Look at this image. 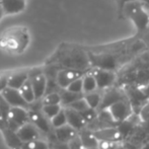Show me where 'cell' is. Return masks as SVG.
Here are the masks:
<instances>
[{
	"instance_id": "obj_9",
	"label": "cell",
	"mask_w": 149,
	"mask_h": 149,
	"mask_svg": "<svg viewBox=\"0 0 149 149\" xmlns=\"http://www.w3.org/2000/svg\"><path fill=\"white\" fill-rule=\"evenodd\" d=\"M92 131L98 141L119 142L123 137L121 129L116 127H102Z\"/></svg>"
},
{
	"instance_id": "obj_4",
	"label": "cell",
	"mask_w": 149,
	"mask_h": 149,
	"mask_svg": "<svg viewBox=\"0 0 149 149\" xmlns=\"http://www.w3.org/2000/svg\"><path fill=\"white\" fill-rule=\"evenodd\" d=\"M122 19H130L135 26V35L142 39L149 31V5L145 1H132L125 5Z\"/></svg>"
},
{
	"instance_id": "obj_32",
	"label": "cell",
	"mask_w": 149,
	"mask_h": 149,
	"mask_svg": "<svg viewBox=\"0 0 149 149\" xmlns=\"http://www.w3.org/2000/svg\"><path fill=\"white\" fill-rule=\"evenodd\" d=\"M115 2L117 6V15L120 19H122V14H123V10L125 5L128 3V2H132V1H138V0H113ZM139 1H145L147 2L148 0H139Z\"/></svg>"
},
{
	"instance_id": "obj_41",
	"label": "cell",
	"mask_w": 149,
	"mask_h": 149,
	"mask_svg": "<svg viewBox=\"0 0 149 149\" xmlns=\"http://www.w3.org/2000/svg\"><path fill=\"white\" fill-rule=\"evenodd\" d=\"M147 3H148V5H149V0H148V1H147Z\"/></svg>"
},
{
	"instance_id": "obj_35",
	"label": "cell",
	"mask_w": 149,
	"mask_h": 149,
	"mask_svg": "<svg viewBox=\"0 0 149 149\" xmlns=\"http://www.w3.org/2000/svg\"><path fill=\"white\" fill-rule=\"evenodd\" d=\"M118 142L110 141H98L100 149H118Z\"/></svg>"
},
{
	"instance_id": "obj_18",
	"label": "cell",
	"mask_w": 149,
	"mask_h": 149,
	"mask_svg": "<svg viewBox=\"0 0 149 149\" xmlns=\"http://www.w3.org/2000/svg\"><path fill=\"white\" fill-rule=\"evenodd\" d=\"M3 133L4 139L5 142L10 148L12 149H22L24 141L20 139V137L18 136L17 132L13 131V130L9 129V128H5L4 130H2Z\"/></svg>"
},
{
	"instance_id": "obj_42",
	"label": "cell",
	"mask_w": 149,
	"mask_h": 149,
	"mask_svg": "<svg viewBox=\"0 0 149 149\" xmlns=\"http://www.w3.org/2000/svg\"><path fill=\"white\" fill-rule=\"evenodd\" d=\"M0 1H1V0H0Z\"/></svg>"
},
{
	"instance_id": "obj_25",
	"label": "cell",
	"mask_w": 149,
	"mask_h": 149,
	"mask_svg": "<svg viewBox=\"0 0 149 149\" xmlns=\"http://www.w3.org/2000/svg\"><path fill=\"white\" fill-rule=\"evenodd\" d=\"M19 90H20V92H22L24 98L29 102V104H31V102H33L36 100L35 92H33V86H31V83L30 79H29V80L26 81L24 85H22V88H20Z\"/></svg>"
},
{
	"instance_id": "obj_33",
	"label": "cell",
	"mask_w": 149,
	"mask_h": 149,
	"mask_svg": "<svg viewBox=\"0 0 149 149\" xmlns=\"http://www.w3.org/2000/svg\"><path fill=\"white\" fill-rule=\"evenodd\" d=\"M68 144L71 149H84L82 141H81L80 137H79V134H77L74 138H72V139L68 142Z\"/></svg>"
},
{
	"instance_id": "obj_17",
	"label": "cell",
	"mask_w": 149,
	"mask_h": 149,
	"mask_svg": "<svg viewBox=\"0 0 149 149\" xmlns=\"http://www.w3.org/2000/svg\"><path fill=\"white\" fill-rule=\"evenodd\" d=\"M0 5L4 14H14L22 11L26 7L24 0H1Z\"/></svg>"
},
{
	"instance_id": "obj_6",
	"label": "cell",
	"mask_w": 149,
	"mask_h": 149,
	"mask_svg": "<svg viewBox=\"0 0 149 149\" xmlns=\"http://www.w3.org/2000/svg\"><path fill=\"white\" fill-rule=\"evenodd\" d=\"M115 123H122L132 116V104L127 97H124L114 102L107 109Z\"/></svg>"
},
{
	"instance_id": "obj_38",
	"label": "cell",
	"mask_w": 149,
	"mask_h": 149,
	"mask_svg": "<svg viewBox=\"0 0 149 149\" xmlns=\"http://www.w3.org/2000/svg\"><path fill=\"white\" fill-rule=\"evenodd\" d=\"M6 128V125H5V122L3 120V117H2V114H1V111H0V130H4Z\"/></svg>"
},
{
	"instance_id": "obj_22",
	"label": "cell",
	"mask_w": 149,
	"mask_h": 149,
	"mask_svg": "<svg viewBox=\"0 0 149 149\" xmlns=\"http://www.w3.org/2000/svg\"><path fill=\"white\" fill-rule=\"evenodd\" d=\"M97 83H96L95 77L91 70L86 72L83 75V92L84 93H89V92L97 90Z\"/></svg>"
},
{
	"instance_id": "obj_20",
	"label": "cell",
	"mask_w": 149,
	"mask_h": 149,
	"mask_svg": "<svg viewBox=\"0 0 149 149\" xmlns=\"http://www.w3.org/2000/svg\"><path fill=\"white\" fill-rule=\"evenodd\" d=\"M78 134H79V137H80L81 141H82L84 148L98 145V140L96 139V137L94 136L92 130L84 128V129L80 130V131L78 132Z\"/></svg>"
},
{
	"instance_id": "obj_14",
	"label": "cell",
	"mask_w": 149,
	"mask_h": 149,
	"mask_svg": "<svg viewBox=\"0 0 149 149\" xmlns=\"http://www.w3.org/2000/svg\"><path fill=\"white\" fill-rule=\"evenodd\" d=\"M53 134L56 141L67 142L68 143L72 138H74L78 134V131L73 127H71L69 124H66L64 126L55 128L53 130Z\"/></svg>"
},
{
	"instance_id": "obj_34",
	"label": "cell",
	"mask_w": 149,
	"mask_h": 149,
	"mask_svg": "<svg viewBox=\"0 0 149 149\" xmlns=\"http://www.w3.org/2000/svg\"><path fill=\"white\" fill-rule=\"evenodd\" d=\"M10 74H11V73H9V72L0 73V93L8 86V81H9Z\"/></svg>"
},
{
	"instance_id": "obj_27",
	"label": "cell",
	"mask_w": 149,
	"mask_h": 149,
	"mask_svg": "<svg viewBox=\"0 0 149 149\" xmlns=\"http://www.w3.org/2000/svg\"><path fill=\"white\" fill-rule=\"evenodd\" d=\"M43 104H61V95L59 92H51L45 94L41 98Z\"/></svg>"
},
{
	"instance_id": "obj_16",
	"label": "cell",
	"mask_w": 149,
	"mask_h": 149,
	"mask_svg": "<svg viewBox=\"0 0 149 149\" xmlns=\"http://www.w3.org/2000/svg\"><path fill=\"white\" fill-rule=\"evenodd\" d=\"M31 86H33V92H35L36 100H41L46 93V88H47V78L45 74L41 73L39 75L30 78Z\"/></svg>"
},
{
	"instance_id": "obj_2",
	"label": "cell",
	"mask_w": 149,
	"mask_h": 149,
	"mask_svg": "<svg viewBox=\"0 0 149 149\" xmlns=\"http://www.w3.org/2000/svg\"><path fill=\"white\" fill-rule=\"evenodd\" d=\"M47 64H55L60 68L74 69L83 72H88L92 68L85 48L71 44H62L47 61Z\"/></svg>"
},
{
	"instance_id": "obj_11",
	"label": "cell",
	"mask_w": 149,
	"mask_h": 149,
	"mask_svg": "<svg viewBox=\"0 0 149 149\" xmlns=\"http://www.w3.org/2000/svg\"><path fill=\"white\" fill-rule=\"evenodd\" d=\"M85 73L86 72L74 70V69L61 68L57 74V82L61 88H67L72 81H74L79 77H82Z\"/></svg>"
},
{
	"instance_id": "obj_3",
	"label": "cell",
	"mask_w": 149,
	"mask_h": 149,
	"mask_svg": "<svg viewBox=\"0 0 149 149\" xmlns=\"http://www.w3.org/2000/svg\"><path fill=\"white\" fill-rule=\"evenodd\" d=\"M138 87L149 83V49H146L117 72V82Z\"/></svg>"
},
{
	"instance_id": "obj_29",
	"label": "cell",
	"mask_w": 149,
	"mask_h": 149,
	"mask_svg": "<svg viewBox=\"0 0 149 149\" xmlns=\"http://www.w3.org/2000/svg\"><path fill=\"white\" fill-rule=\"evenodd\" d=\"M12 107L9 104V102L5 100L2 93H0V111H1V114H2V117H3V120L5 122V125L7 123V120H8V117H9V113H10V110H11Z\"/></svg>"
},
{
	"instance_id": "obj_13",
	"label": "cell",
	"mask_w": 149,
	"mask_h": 149,
	"mask_svg": "<svg viewBox=\"0 0 149 149\" xmlns=\"http://www.w3.org/2000/svg\"><path fill=\"white\" fill-rule=\"evenodd\" d=\"M17 134L20 137V139L24 142H29L33 141L36 139H40V138H43V132L39 129L36 125H33L31 122H28L26 124L22 125L19 129L17 130Z\"/></svg>"
},
{
	"instance_id": "obj_12",
	"label": "cell",
	"mask_w": 149,
	"mask_h": 149,
	"mask_svg": "<svg viewBox=\"0 0 149 149\" xmlns=\"http://www.w3.org/2000/svg\"><path fill=\"white\" fill-rule=\"evenodd\" d=\"M66 113V117H67V123L73 127L74 129H76L77 131H80V130L84 129L88 123L87 121L84 119V117L82 116L80 112L74 110V109L70 108V107H63Z\"/></svg>"
},
{
	"instance_id": "obj_15",
	"label": "cell",
	"mask_w": 149,
	"mask_h": 149,
	"mask_svg": "<svg viewBox=\"0 0 149 149\" xmlns=\"http://www.w3.org/2000/svg\"><path fill=\"white\" fill-rule=\"evenodd\" d=\"M124 97H126V96L124 95V92H122L119 88H112V87L107 88L106 92H104V95H102V104H100L98 109L104 110V109H107L109 106H111L112 104L118 102V100H122V98H124Z\"/></svg>"
},
{
	"instance_id": "obj_5",
	"label": "cell",
	"mask_w": 149,
	"mask_h": 149,
	"mask_svg": "<svg viewBox=\"0 0 149 149\" xmlns=\"http://www.w3.org/2000/svg\"><path fill=\"white\" fill-rule=\"evenodd\" d=\"M30 43L29 31L24 26L7 29L0 37V48L11 54H19L24 51Z\"/></svg>"
},
{
	"instance_id": "obj_37",
	"label": "cell",
	"mask_w": 149,
	"mask_h": 149,
	"mask_svg": "<svg viewBox=\"0 0 149 149\" xmlns=\"http://www.w3.org/2000/svg\"><path fill=\"white\" fill-rule=\"evenodd\" d=\"M141 117L144 121L149 122V104H147L143 109H142Z\"/></svg>"
},
{
	"instance_id": "obj_31",
	"label": "cell",
	"mask_w": 149,
	"mask_h": 149,
	"mask_svg": "<svg viewBox=\"0 0 149 149\" xmlns=\"http://www.w3.org/2000/svg\"><path fill=\"white\" fill-rule=\"evenodd\" d=\"M67 89L70 90V91L76 92V93H84L83 92V76L72 81L69 84V86L67 87Z\"/></svg>"
},
{
	"instance_id": "obj_1",
	"label": "cell",
	"mask_w": 149,
	"mask_h": 149,
	"mask_svg": "<svg viewBox=\"0 0 149 149\" xmlns=\"http://www.w3.org/2000/svg\"><path fill=\"white\" fill-rule=\"evenodd\" d=\"M84 48L88 54L92 68L109 69L116 72L148 49L146 44L136 35L104 45Z\"/></svg>"
},
{
	"instance_id": "obj_39",
	"label": "cell",
	"mask_w": 149,
	"mask_h": 149,
	"mask_svg": "<svg viewBox=\"0 0 149 149\" xmlns=\"http://www.w3.org/2000/svg\"><path fill=\"white\" fill-rule=\"evenodd\" d=\"M84 149H100V147H98V145H97V146H92V147H87Z\"/></svg>"
},
{
	"instance_id": "obj_23",
	"label": "cell",
	"mask_w": 149,
	"mask_h": 149,
	"mask_svg": "<svg viewBox=\"0 0 149 149\" xmlns=\"http://www.w3.org/2000/svg\"><path fill=\"white\" fill-rule=\"evenodd\" d=\"M102 95L104 94L102 92H98L97 90H95V91L89 92V93H84V98L86 100L87 104H89L90 108L97 110L100 108V104H102Z\"/></svg>"
},
{
	"instance_id": "obj_19",
	"label": "cell",
	"mask_w": 149,
	"mask_h": 149,
	"mask_svg": "<svg viewBox=\"0 0 149 149\" xmlns=\"http://www.w3.org/2000/svg\"><path fill=\"white\" fill-rule=\"evenodd\" d=\"M29 80V70L16 71L10 74L8 86L15 89H20L22 86Z\"/></svg>"
},
{
	"instance_id": "obj_30",
	"label": "cell",
	"mask_w": 149,
	"mask_h": 149,
	"mask_svg": "<svg viewBox=\"0 0 149 149\" xmlns=\"http://www.w3.org/2000/svg\"><path fill=\"white\" fill-rule=\"evenodd\" d=\"M68 107H70V108L74 109V110L78 111V112H80V113L84 112V111L88 110V109L90 108L89 104H87L86 100L84 98V96H83V97H81V98H79V100H75L74 102H72V104H71L70 106H68Z\"/></svg>"
},
{
	"instance_id": "obj_10",
	"label": "cell",
	"mask_w": 149,
	"mask_h": 149,
	"mask_svg": "<svg viewBox=\"0 0 149 149\" xmlns=\"http://www.w3.org/2000/svg\"><path fill=\"white\" fill-rule=\"evenodd\" d=\"M1 93L11 107H20L24 109H29L30 107V104L24 98L19 89L7 86Z\"/></svg>"
},
{
	"instance_id": "obj_7",
	"label": "cell",
	"mask_w": 149,
	"mask_h": 149,
	"mask_svg": "<svg viewBox=\"0 0 149 149\" xmlns=\"http://www.w3.org/2000/svg\"><path fill=\"white\" fill-rule=\"evenodd\" d=\"M30 122V115H29V110L20 107H12L9 113L7 123H6V128L17 131L22 125Z\"/></svg>"
},
{
	"instance_id": "obj_24",
	"label": "cell",
	"mask_w": 149,
	"mask_h": 149,
	"mask_svg": "<svg viewBox=\"0 0 149 149\" xmlns=\"http://www.w3.org/2000/svg\"><path fill=\"white\" fill-rule=\"evenodd\" d=\"M22 149H51V146L44 138H40L33 141L24 142Z\"/></svg>"
},
{
	"instance_id": "obj_21",
	"label": "cell",
	"mask_w": 149,
	"mask_h": 149,
	"mask_svg": "<svg viewBox=\"0 0 149 149\" xmlns=\"http://www.w3.org/2000/svg\"><path fill=\"white\" fill-rule=\"evenodd\" d=\"M60 95H61V104H62V107H68L72 102H74L75 100L83 97L84 93H76V92L70 91V90H68L67 88H62L60 90Z\"/></svg>"
},
{
	"instance_id": "obj_40",
	"label": "cell",
	"mask_w": 149,
	"mask_h": 149,
	"mask_svg": "<svg viewBox=\"0 0 149 149\" xmlns=\"http://www.w3.org/2000/svg\"><path fill=\"white\" fill-rule=\"evenodd\" d=\"M2 12H3V10H2V7H1V5H0V17H1V14H2Z\"/></svg>"
},
{
	"instance_id": "obj_28",
	"label": "cell",
	"mask_w": 149,
	"mask_h": 149,
	"mask_svg": "<svg viewBox=\"0 0 149 149\" xmlns=\"http://www.w3.org/2000/svg\"><path fill=\"white\" fill-rule=\"evenodd\" d=\"M51 124H52V127H53V129L68 124V123H67V117H66V113H65L64 108H63L62 110H61L60 112L51 120Z\"/></svg>"
},
{
	"instance_id": "obj_36",
	"label": "cell",
	"mask_w": 149,
	"mask_h": 149,
	"mask_svg": "<svg viewBox=\"0 0 149 149\" xmlns=\"http://www.w3.org/2000/svg\"><path fill=\"white\" fill-rule=\"evenodd\" d=\"M51 149H71V148L67 142L56 141V142H54V143H52Z\"/></svg>"
},
{
	"instance_id": "obj_8",
	"label": "cell",
	"mask_w": 149,
	"mask_h": 149,
	"mask_svg": "<svg viewBox=\"0 0 149 149\" xmlns=\"http://www.w3.org/2000/svg\"><path fill=\"white\" fill-rule=\"evenodd\" d=\"M91 72L95 77L98 89L104 90L110 88L117 82V72L109 69L91 68Z\"/></svg>"
},
{
	"instance_id": "obj_26",
	"label": "cell",
	"mask_w": 149,
	"mask_h": 149,
	"mask_svg": "<svg viewBox=\"0 0 149 149\" xmlns=\"http://www.w3.org/2000/svg\"><path fill=\"white\" fill-rule=\"evenodd\" d=\"M62 109H63L62 104H43L42 112H43L44 115L51 121Z\"/></svg>"
}]
</instances>
